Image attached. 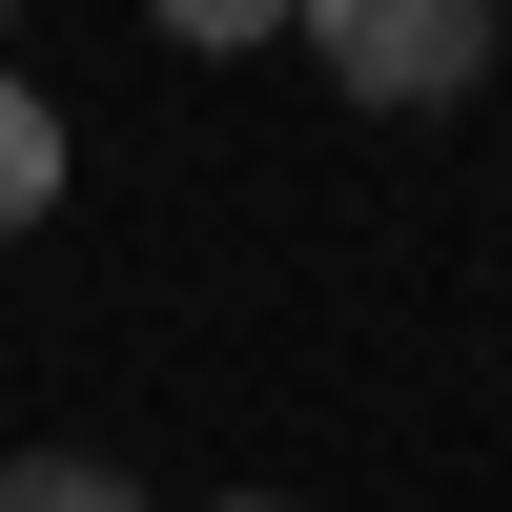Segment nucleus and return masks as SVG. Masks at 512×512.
<instances>
[{
	"label": "nucleus",
	"mask_w": 512,
	"mask_h": 512,
	"mask_svg": "<svg viewBox=\"0 0 512 512\" xmlns=\"http://www.w3.org/2000/svg\"><path fill=\"white\" fill-rule=\"evenodd\" d=\"M62 164H82V144H62V103H41L21 62H0V246H21L41 205H62Z\"/></svg>",
	"instance_id": "f03ea898"
},
{
	"label": "nucleus",
	"mask_w": 512,
	"mask_h": 512,
	"mask_svg": "<svg viewBox=\"0 0 512 512\" xmlns=\"http://www.w3.org/2000/svg\"><path fill=\"white\" fill-rule=\"evenodd\" d=\"M0 512H144V492H123L103 451H21V472H0Z\"/></svg>",
	"instance_id": "7ed1b4c3"
},
{
	"label": "nucleus",
	"mask_w": 512,
	"mask_h": 512,
	"mask_svg": "<svg viewBox=\"0 0 512 512\" xmlns=\"http://www.w3.org/2000/svg\"><path fill=\"white\" fill-rule=\"evenodd\" d=\"M205 512H308V492H205Z\"/></svg>",
	"instance_id": "20e7f679"
},
{
	"label": "nucleus",
	"mask_w": 512,
	"mask_h": 512,
	"mask_svg": "<svg viewBox=\"0 0 512 512\" xmlns=\"http://www.w3.org/2000/svg\"><path fill=\"white\" fill-rule=\"evenodd\" d=\"M308 62L349 103H472L492 82V0H308Z\"/></svg>",
	"instance_id": "f257e3e1"
}]
</instances>
